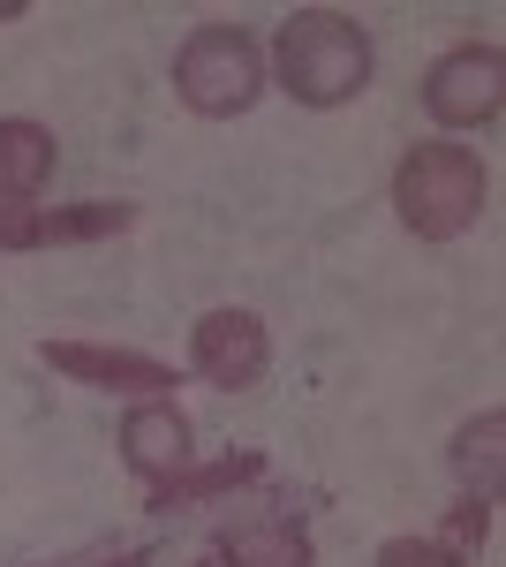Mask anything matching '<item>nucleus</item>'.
Returning <instances> with one entry per match:
<instances>
[{
  "mask_svg": "<svg viewBox=\"0 0 506 567\" xmlns=\"http://www.w3.org/2000/svg\"><path fill=\"white\" fill-rule=\"evenodd\" d=\"M265 477V454H219V462H189L167 484H152V507H205L219 492H242Z\"/></svg>",
  "mask_w": 506,
  "mask_h": 567,
  "instance_id": "obj_9",
  "label": "nucleus"
},
{
  "mask_svg": "<svg viewBox=\"0 0 506 567\" xmlns=\"http://www.w3.org/2000/svg\"><path fill=\"white\" fill-rule=\"evenodd\" d=\"M16 16H23V0H0V23H16Z\"/></svg>",
  "mask_w": 506,
  "mask_h": 567,
  "instance_id": "obj_17",
  "label": "nucleus"
},
{
  "mask_svg": "<svg viewBox=\"0 0 506 567\" xmlns=\"http://www.w3.org/2000/svg\"><path fill=\"white\" fill-rule=\"evenodd\" d=\"M423 106H431V122L438 130H484V122H499L506 106V53L499 45H454V53H438L431 69H423Z\"/></svg>",
  "mask_w": 506,
  "mask_h": 567,
  "instance_id": "obj_4",
  "label": "nucleus"
},
{
  "mask_svg": "<svg viewBox=\"0 0 506 567\" xmlns=\"http://www.w3.org/2000/svg\"><path fill=\"white\" fill-rule=\"evenodd\" d=\"M45 363L61 371V379H76V386H99V393H144V401H167L182 379H174V363L144 349H106V341H45Z\"/></svg>",
  "mask_w": 506,
  "mask_h": 567,
  "instance_id": "obj_6",
  "label": "nucleus"
},
{
  "mask_svg": "<svg viewBox=\"0 0 506 567\" xmlns=\"http://www.w3.org/2000/svg\"><path fill=\"white\" fill-rule=\"evenodd\" d=\"M174 91H182L189 114L235 122V114H250L257 91H265V45L242 23H205V31H189L182 53H174Z\"/></svg>",
  "mask_w": 506,
  "mask_h": 567,
  "instance_id": "obj_3",
  "label": "nucleus"
},
{
  "mask_svg": "<svg viewBox=\"0 0 506 567\" xmlns=\"http://www.w3.org/2000/svg\"><path fill=\"white\" fill-rule=\"evenodd\" d=\"M484 537H492V499H462L446 523H438V545L454 553V560L476 567V553H484Z\"/></svg>",
  "mask_w": 506,
  "mask_h": 567,
  "instance_id": "obj_13",
  "label": "nucleus"
},
{
  "mask_svg": "<svg viewBox=\"0 0 506 567\" xmlns=\"http://www.w3.org/2000/svg\"><path fill=\"white\" fill-rule=\"evenodd\" d=\"M45 175H53V130L31 122V114H0V189L39 197Z\"/></svg>",
  "mask_w": 506,
  "mask_h": 567,
  "instance_id": "obj_10",
  "label": "nucleus"
},
{
  "mask_svg": "<svg viewBox=\"0 0 506 567\" xmlns=\"http://www.w3.org/2000/svg\"><path fill=\"white\" fill-rule=\"evenodd\" d=\"M492 175L468 144H416L401 167H393V213L416 243H454L484 219Z\"/></svg>",
  "mask_w": 506,
  "mask_h": 567,
  "instance_id": "obj_2",
  "label": "nucleus"
},
{
  "mask_svg": "<svg viewBox=\"0 0 506 567\" xmlns=\"http://www.w3.org/2000/svg\"><path fill=\"white\" fill-rule=\"evenodd\" d=\"M310 529L288 507H257L242 523L219 529V567H310Z\"/></svg>",
  "mask_w": 506,
  "mask_h": 567,
  "instance_id": "obj_8",
  "label": "nucleus"
},
{
  "mask_svg": "<svg viewBox=\"0 0 506 567\" xmlns=\"http://www.w3.org/2000/svg\"><path fill=\"white\" fill-rule=\"evenodd\" d=\"M84 567H91V560H84Z\"/></svg>",
  "mask_w": 506,
  "mask_h": 567,
  "instance_id": "obj_18",
  "label": "nucleus"
},
{
  "mask_svg": "<svg viewBox=\"0 0 506 567\" xmlns=\"http://www.w3.org/2000/svg\"><path fill=\"white\" fill-rule=\"evenodd\" d=\"M189 363H197V379H205V386L250 393L257 379L272 371V333H265V318H257V310L219 303V310H205V318L189 326Z\"/></svg>",
  "mask_w": 506,
  "mask_h": 567,
  "instance_id": "obj_5",
  "label": "nucleus"
},
{
  "mask_svg": "<svg viewBox=\"0 0 506 567\" xmlns=\"http://www.w3.org/2000/svg\"><path fill=\"white\" fill-rule=\"evenodd\" d=\"M136 205H106V197H91V205H61V213H45L39 205V250L45 243H99V235H122Z\"/></svg>",
  "mask_w": 506,
  "mask_h": 567,
  "instance_id": "obj_12",
  "label": "nucleus"
},
{
  "mask_svg": "<svg viewBox=\"0 0 506 567\" xmlns=\"http://www.w3.org/2000/svg\"><path fill=\"white\" fill-rule=\"evenodd\" d=\"M371 69H379V45L348 8H296L272 31V84L296 106L333 114V106L371 91Z\"/></svg>",
  "mask_w": 506,
  "mask_h": 567,
  "instance_id": "obj_1",
  "label": "nucleus"
},
{
  "mask_svg": "<svg viewBox=\"0 0 506 567\" xmlns=\"http://www.w3.org/2000/svg\"><path fill=\"white\" fill-rule=\"evenodd\" d=\"M499 446H506V416L484 409L454 432V477H462L468 499H499Z\"/></svg>",
  "mask_w": 506,
  "mask_h": 567,
  "instance_id": "obj_11",
  "label": "nucleus"
},
{
  "mask_svg": "<svg viewBox=\"0 0 506 567\" xmlns=\"http://www.w3.org/2000/svg\"><path fill=\"white\" fill-rule=\"evenodd\" d=\"M122 462L144 484H167L174 470H189V416L174 401H136L122 416Z\"/></svg>",
  "mask_w": 506,
  "mask_h": 567,
  "instance_id": "obj_7",
  "label": "nucleus"
},
{
  "mask_svg": "<svg viewBox=\"0 0 506 567\" xmlns=\"http://www.w3.org/2000/svg\"><path fill=\"white\" fill-rule=\"evenodd\" d=\"M91 567H144V553H114V560H91Z\"/></svg>",
  "mask_w": 506,
  "mask_h": 567,
  "instance_id": "obj_16",
  "label": "nucleus"
},
{
  "mask_svg": "<svg viewBox=\"0 0 506 567\" xmlns=\"http://www.w3.org/2000/svg\"><path fill=\"white\" fill-rule=\"evenodd\" d=\"M379 567H468V560H454L438 537H385V545H379Z\"/></svg>",
  "mask_w": 506,
  "mask_h": 567,
  "instance_id": "obj_14",
  "label": "nucleus"
},
{
  "mask_svg": "<svg viewBox=\"0 0 506 567\" xmlns=\"http://www.w3.org/2000/svg\"><path fill=\"white\" fill-rule=\"evenodd\" d=\"M0 250H39V205L0 189Z\"/></svg>",
  "mask_w": 506,
  "mask_h": 567,
  "instance_id": "obj_15",
  "label": "nucleus"
}]
</instances>
